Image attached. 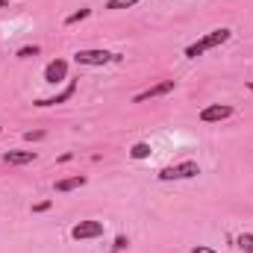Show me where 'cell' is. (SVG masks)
<instances>
[{
	"mask_svg": "<svg viewBox=\"0 0 253 253\" xmlns=\"http://www.w3.org/2000/svg\"><path fill=\"white\" fill-rule=\"evenodd\" d=\"M233 39V30L230 27H218V30H212V33H206L200 42H194L186 47V56L189 59H197V56H203L206 50H215V47H221V44H227Z\"/></svg>",
	"mask_w": 253,
	"mask_h": 253,
	"instance_id": "cell-1",
	"label": "cell"
},
{
	"mask_svg": "<svg viewBox=\"0 0 253 253\" xmlns=\"http://www.w3.org/2000/svg\"><path fill=\"white\" fill-rule=\"evenodd\" d=\"M200 174V165L194 159H186V162H177V165H165L156 177L162 183H177V180H194Z\"/></svg>",
	"mask_w": 253,
	"mask_h": 253,
	"instance_id": "cell-2",
	"label": "cell"
},
{
	"mask_svg": "<svg viewBox=\"0 0 253 253\" xmlns=\"http://www.w3.org/2000/svg\"><path fill=\"white\" fill-rule=\"evenodd\" d=\"M124 56L121 53H112V50H77L74 53V62L77 65H85V68H97V65H112V62H121Z\"/></svg>",
	"mask_w": 253,
	"mask_h": 253,
	"instance_id": "cell-3",
	"label": "cell"
},
{
	"mask_svg": "<svg viewBox=\"0 0 253 253\" xmlns=\"http://www.w3.org/2000/svg\"><path fill=\"white\" fill-rule=\"evenodd\" d=\"M106 233L103 221H80L71 227V239L74 242H91V239H100Z\"/></svg>",
	"mask_w": 253,
	"mask_h": 253,
	"instance_id": "cell-4",
	"label": "cell"
},
{
	"mask_svg": "<svg viewBox=\"0 0 253 253\" xmlns=\"http://www.w3.org/2000/svg\"><path fill=\"white\" fill-rule=\"evenodd\" d=\"M233 115H236V109H233L230 103H212V106L200 109V121H203V124H221V121H227V118H233Z\"/></svg>",
	"mask_w": 253,
	"mask_h": 253,
	"instance_id": "cell-5",
	"label": "cell"
},
{
	"mask_svg": "<svg viewBox=\"0 0 253 253\" xmlns=\"http://www.w3.org/2000/svg\"><path fill=\"white\" fill-rule=\"evenodd\" d=\"M174 88H177V80H162V83H156V85L138 91V94L132 97V103H144V100H153V97H165V94H171Z\"/></svg>",
	"mask_w": 253,
	"mask_h": 253,
	"instance_id": "cell-6",
	"label": "cell"
},
{
	"mask_svg": "<svg viewBox=\"0 0 253 253\" xmlns=\"http://www.w3.org/2000/svg\"><path fill=\"white\" fill-rule=\"evenodd\" d=\"M74 94H77V83H74V80H68V85H65L59 94H53V97H39V100H36V106H39V109H47V106H56V103L71 100Z\"/></svg>",
	"mask_w": 253,
	"mask_h": 253,
	"instance_id": "cell-7",
	"label": "cell"
},
{
	"mask_svg": "<svg viewBox=\"0 0 253 253\" xmlns=\"http://www.w3.org/2000/svg\"><path fill=\"white\" fill-rule=\"evenodd\" d=\"M65 80H68V62H65V59L47 62V68H44V83L56 85V83H65Z\"/></svg>",
	"mask_w": 253,
	"mask_h": 253,
	"instance_id": "cell-8",
	"label": "cell"
},
{
	"mask_svg": "<svg viewBox=\"0 0 253 253\" xmlns=\"http://www.w3.org/2000/svg\"><path fill=\"white\" fill-rule=\"evenodd\" d=\"M3 162L6 165H30V162H36V150H6Z\"/></svg>",
	"mask_w": 253,
	"mask_h": 253,
	"instance_id": "cell-9",
	"label": "cell"
},
{
	"mask_svg": "<svg viewBox=\"0 0 253 253\" xmlns=\"http://www.w3.org/2000/svg\"><path fill=\"white\" fill-rule=\"evenodd\" d=\"M85 183H88V177H83V174H77V177H65V180H56V186H53V191H56V194H65V191L83 189Z\"/></svg>",
	"mask_w": 253,
	"mask_h": 253,
	"instance_id": "cell-10",
	"label": "cell"
},
{
	"mask_svg": "<svg viewBox=\"0 0 253 253\" xmlns=\"http://www.w3.org/2000/svg\"><path fill=\"white\" fill-rule=\"evenodd\" d=\"M91 15V9L88 6H83V9H77V12H71L68 18H65V27H74V24H80V21H85Z\"/></svg>",
	"mask_w": 253,
	"mask_h": 253,
	"instance_id": "cell-11",
	"label": "cell"
},
{
	"mask_svg": "<svg viewBox=\"0 0 253 253\" xmlns=\"http://www.w3.org/2000/svg\"><path fill=\"white\" fill-rule=\"evenodd\" d=\"M129 156H132V159H147V156H150V144H147V141H135V144L129 147Z\"/></svg>",
	"mask_w": 253,
	"mask_h": 253,
	"instance_id": "cell-12",
	"label": "cell"
},
{
	"mask_svg": "<svg viewBox=\"0 0 253 253\" xmlns=\"http://www.w3.org/2000/svg\"><path fill=\"white\" fill-rule=\"evenodd\" d=\"M236 248L245 253H253V233H242L239 239H236Z\"/></svg>",
	"mask_w": 253,
	"mask_h": 253,
	"instance_id": "cell-13",
	"label": "cell"
},
{
	"mask_svg": "<svg viewBox=\"0 0 253 253\" xmlns=\"http://www.w3.org/2000/svg\"><path fill=\"white\" fill-rule=\"evenodd\" d=\"M15 56H18V59H33V56H39V44H27V47H21Z\"/></svg>",
	"mask_w": 253,
	"mask_h": 253,
	"instance_id": "cell-14",
	"label": "cell"
},
{
	"mask_svg": "<svg viewBox=\"0 0 253 253\" xmlns=\"http://www.w3.org/2000/svg\"><path fill=\"white\" fill-rule=\"evenodd\" d=\"M138 0H106V9H132Z\"/></svg>",
	"mask_w": 253,
	"mask_h": 253,
	"instance_id": "cell-15",
	"label": "cell"
},
{
	"mask_svg": "<svg viewBox=\"0 0 253 253\" xmlns=\"http://www.w3.org/2000/svg\"><path fill=\"white\" fill-rule=\"evenodd\" d=\"M24 138H27V141H42V138H44V129H27Z\"/></svg>",
	"mask_w": 253,
	"mask_h": 253,
	"instance_id": "cell-16",
	"label": "cell"
},
{
	"mask_svg": "<svg viewBox=\"0 0 253 253\" xmlns=\"http://www.w3.org/2000/svg\"><path fill=\"white\" fill-rule=\"evenodd\" d=\"M126 245H129V242H126V236H118V239H115V245H112V248H115V251L121 253V251H126Z\"/></svg>",
	"mask_w": 253,
	"mask_h": 253,
	"instance_id": "cell-17",
	"label": "cell"
},
{
	"mask_svg": "<svg viewBox=\"0 0 253 253\" xmlns=\"http://www.w3.org/2000/svg\"><path fill=\"white\" fill-rule=\"evenodd\" d=\"M47 209H50V200H42V203L33 206V212H47Z\"/></svg>",
	"mask_w": 253,
	"mask_h": 253,
	"instance_id": "cell-18",
	"label": "cell"
},
{
	"mask_svg": "<svg viewBox=\"0 0 253 253\" xmlns=\"http://www.w3.org/2000/svg\"><path fill=\"white\" fill-rule=\"evenodd\" d=\"M191 253H215L212 248H206V245H197V248H191Z\"/></svg>",
	"mask_w": 253,
	"mask_h": 253,
	"instance_id": "cell-19",
	"label": "cell"
},
{
	"mask_svg": "<svg viewBox=\"0 0 253 253\" xmlns=\"http://www.w3.org/2000/svg\"><path fill=\"white\" fill-rule=\"evenodd\" d=\"M0 9H9V0H0Z\"/></svg>",
	"mask_w": 253,
	"mask_h": 253,
	"instance_id": "cell-20",
	"label": "cell"
},
{
	"mask_svg": "<svg viewBox=\"0 0 253 253\" xmlns=\"http://www.w3.org/2000/svg\"><path fill=\"white\" fill-rule=\"evenodd\" d=\"M248 88H251V91H253V83H248Z\"/></svg>",
	"mask_w": 253,
	"mask_h": 253,
	"instance_id": "cell-21",
	"label": "cell"
},
{
	"mask_svg": "<svg viewBox=\"0 0 253 253\" xmlns=\"http://www.w3.org/2000/svg\"><path fill=\"white\" fill-rule=\"evenodd\" d=\"M0 132H3V126H0Z\"/></svg>",
	"mask_w": 253,
	"mask_h": 253,
	"instance_id": "cell-22",
	"label": "cell"
},
{
	"mask_svg": "<svg viewBox=\"0 0 253 253\" xmlns=\"http://www.w3.org/2000/svg\"><path fill=\"white\" fill-rule=\"evenodd\" d=\"M112 253H118V251H112Z\"/></svg>",
	"mask_w": 253,
	"mask_h": 253,
	"instance_id": "cell-23",
	"label": "cell"
}]
</instances>
